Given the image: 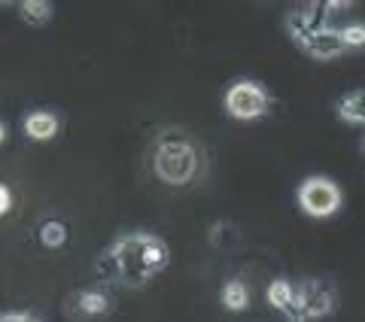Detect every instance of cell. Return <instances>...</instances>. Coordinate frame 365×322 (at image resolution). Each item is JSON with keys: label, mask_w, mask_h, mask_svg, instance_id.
Segmentation results:
<instances>
[{"label": "cell", "mask_w": 365, "mask_h": 322, "mask_svg": "<svg viewBox=\"0 0 365 322\" xmlns=\"http://www.w3.org/2000/svg\"><path fill=\"white\" fill-rule=\"evenodd\" d=\"M101 264H110V268H104V274H110L113 280L140 286L168 264V246L165 240H158L150 232H131L113 244Z\"/></svg>", "instance_id": "6da1fadb"}, {"label": "cell", "mask_w": 365, "mask_h": 322, "mask_svg": "<svg viewBox=\"0 0 365 322\" xmlns=\"http://www.w3.org/2000/svg\"><path fill=\"white\" fill-rule=\"evenodd\" d=\"M153 167L170 186H186L198 177L201 170V152L198 146L180 131H165L155 143V155H153Z\"/></svg>", "instance_id": "7a4b0ae2"}, {"label": "cell", "mask_w": 365, "mask_h": 322, "mask_svg": "<svg viewBox=\"0 0 365 322\" xmlns=\"http://www.w3.org/2000/svg\"><path fill=\"white\" fill-rule=\"evenodd\" d=\"M225 110L232 113L235 119H244V122L259 119L271 110V95L256 79H235V83L225 88Z\"/></svg>", "instance_id": "3957f363"}, {"label": "cell", "mask_w": 365, "mask_h": 322, "mask_svg": "<svg viewBox=\"0 0 365 322\" xmlns=\"http://www.w3.org/2000/svg\"><path fill=\"white\" fill-rule=\"evenodd\" d=\"M341 201H344V194H341V186L335 180L329 177H307L302 186H299V204L307 216H314V219H326V216H332Z\"/></svg>", "instance_id": "277c9868"}, {"label": "cell", "mask_w": 365, "mask_h": 322, "mask_svg": "<svg viewBox=\"0 0 365 322\" xmlns=\"http://www.w3.org/2000/svg\"><path fill=\"white\" fill-rule=\"evenodd\" d=\"M295 301H299L307 319H323L335 310V286L319 277L302 280L295 283Z\"/></svg>", "instance_id": "5b68a950"}, {"label": "cell", "mask_w": 365, "mask_h": 322, "mask_svg": "<svg viewBox=\"0 0 365 322\" xmlns=\"http://www.w3.org/2000/svg\"><path fill=\"white\" fill-rule=\"evenodd\" d=\"M110 304H113V298L104 289H83L67 298V313L73 319H95L101 313H107Z\"/></svg>", "instance_id": "8992f818"}, {"label": "cell", "mask_w": 365, "mask_h": 322, "mask_svg": "<svg viewBox=\"0 0 365 322\" xmlns=\"http://www.w3.org/2000/svg\"><path fill=\"white\" fill-rule=\"evenodd\" d=\"M265 295H268V304L287 316V322H311V319L304 316V310L299 307V301H295V283L283 280V277L280 280H271Z\"/></svg>", "instance_id": "52a82bcc"}, {"label": "cell", "mask_w": 365, "mask_h": 322, "mask_svg": "<svg viewBox=\"0 0 365 322\" xmlns=\"http://www.w3.org/2000/svg\"><path fill=\"white\" fill-rule=\"evenodd\" d=\"M302 49L311 55V58H319V61L338 58V55H344V52H347V49H344V43H341L338 28H332V25H326V28L314 31L311 37L302 43Z\"/></svg>", "instance_id": "ba28073f"}, {"label": "cell", "mask_w": 365, "mask_h": 322, "mask_svg": "<svg viewBox=\"0 0 365 322\" xmlns=\"http://www.w3.org/2000/svg\"><path fill=\"white\" fill-rule=\"evenodd\" d=\"M335 113H338V119L347 125H365V88L344 91V95L335 100Z\"/></svg>", "instance_id": "9c48e42d"}, {"label": "cell", "mask_w": 365, "mask_h": 322, "mask_svg": "<svg viewBox=\"0 0 365 322\" xmlns=\"http://www.w3.org/2000/svg\"><path fill=\"white\" fill-rule=\"evenodd\" d=\"M58 131V116L49 110H34L25 116V134L34 137V140H43V137H52Z\"/></svg>", "instance_id": "30bf717a"}, {"label": "cell", "mask_w": 365, "mask_h": 322, "mask_svg": "<svg viewBox=\"0 0 365 322\" xmlns=\"http://www.w3.org/2000/svg\"><path fill=\"white\" fill-rule=\"evenodd\" d=\"M222 304H225V310H235V313H241V310L250 307V289H247L241 280H228L222 286Z\"/></svg>", "instance_id": "8fae6325"}, {"label": "cell", "mask_w": 365, "mask_h": 322, "mask_svg": "<svg viewBox=\"0 0 365 322\" xmlns=\"http://www.w3.org/2000/svg\"><path fill=\"white\" fill-rule=\"evenodd\" d=\"M338 33H341V43H344L347 52L365 49V21H344V25L338 28Z\"/></svg>", "instance_id": "7c38bea8"}, {"label": "cell", "mask_w": 365, "mask_h": 322, "mask_svg": "<svg viewBox=\"0 0 365 322\" xmlns=\"http://www.w3.org/2000/svg\"><path fill=\"white\" fill-rule=\"evenodd\" d=\"M19 13L25 16L28 21H34V25H40V21H46L52 16V6L46 4V0H25V4L19 6Z\"/></svg>", "instance_id": "4fadbf2b"}, {"label": "cell", "mask_w": 365, "mask_h": 322, "mask_svg": "<svg viewBox=\"0 0 365 322\" xmlns=\"http://www.w3.org/2000/svg\"><path fill=\"white\" fill-rule=\"evenodd\" d=\"M64 237H67V228H64L61 222H55V219L43 222V228H40V240H43L46 246H58V244H64Z\"/></svg>", "instance_id": "5bb4252c"}, {"label": "cell", "mask_w": 365, "mask_h": 322, "mask_svg": "<svg viewBox=\"0 0 365 322\" xmlns=\"http://www.w3.org/2000/svg\"><path fill=\"white\" fill-rule=\"evenodd\" d=\"M210 237H213V244H216V246H228V244L235 240V228H232V225H225V222H220V225H216L213 232H210Z\"/></svg>", "instance_id": "9a60e30c"}, {"label": "cell", "mask_w": 365, "mask_h": 322, "mask_svg": "<svg viewBox=\"0 0 365 322\" xmlns=\"http://www.w3.org/2000/svg\"><path fill=\"white\" fill-rule=\"evenodd\" d=\"M9 204H13V194H9V189L4 186V182H0V213H6Z\"/></svg>", "instance_id": "2e32d148"}, {"label": "cell", "mask_w": 365, "mask_h": 322, "mask_svg": "<svg viewBox=\"0 0 365 322\" xmlns=\"http://www.w3.org/2000/svg\"><path fill=\"white\" fill-rule=\"evenodd\" d=\"M0 322H37V319H34L31 313H4Z\"/></svg>", "instance_id": "e0dca14e"}, {"label": "cell", "mask_w": 365, "mask_h": 322, "mask_svg": "<svg viewBox=\"0 0 365 322\" xmlns=\"http://www.w3.org/2000/svg\"><path fill=\"white\" fill-rule=\"evenodd\" d=\"M4 137H6V128H4V122H0V140H4Z\"/></svg>", "instance_id": "ac0fdd59"}, {"label": "cell", "mask_w": 365, "mask_h": 322, "mask_svg": "<svg viewBox=\"0 0 365 322\" xmlns=\"http://www.w3.org/2000/svg\"><path fill=\"white\" fill-rule=\"evenodd\" d=\"M362 152H365V137H362Z\"/></svg>", "instance_id": "d6986e66"}]
</instances>
